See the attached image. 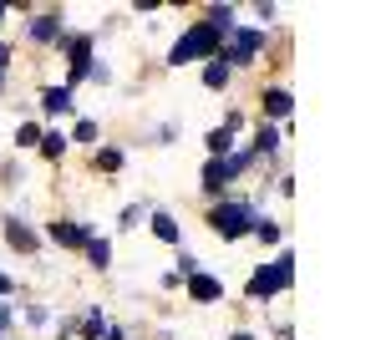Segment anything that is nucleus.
Returning a JSON list of instances; mask_svg holds the SVG:
<instances>
[{
	"mask_svg": "<svg viewBox=\"0 0 381 340\" xmlns=\"http://www.w3.org/2000/svg\"><path fill=\"white\" fill-rule=\"evenodd\" d=\"M290 280H295V259L280 254V259H274V269H259L254 280H249V295H254V299H270V295L290 290Z\"/></svg>",
	"mask_w": 381,
	"mask_h": 340,
	"instance_id": "obj_1",
	"label": "nucleus"
},
{
	"mask_svg": "<svg viewBox=\"0 0 381 340\" xmlns=\"http://www.w3.org/2000/svg\"><path fill=\"white\" fill-rule=\"evenodd\" d=\"M208 51H219V36L208 31V25H193L188 36L173 46V56H168V67H188L193 56H208Z\"/></svg>",
	"mask_w": 381,
	"mask_h": 340,
	"instance_id": "obj_2",
	"label": "nucleus"
},
{
	"mask_svg": "<svg viewBox=\"0 0 381 340\" xmlns=\"http://www.w3.org/2000/svg\"><path fill=\"white\" fill-rule=\"evenodd\" d=\"M208 224H214V234H224V239H239L249 229V214H244V203H219L208 214Z\"/></svg>",
	"mask_w": 381,
	"mask_h": 340,
	"instance_id": "obj_3",
	"label": "nucleus"
},
{
	"mask_svg": "<svg viewBox=\"0 0 381 340\" xmlns=\"http://www.w3.org/2000/svg\"><path fill=\"white\" fill-rule=\"evenodd\" d=\"M188 295L193 299H219V295H224V284L208 280V274H188Z\"/></svg>",
	"mask_w": 381,
	"mask_h": 340,
	"instance_id": "obj_4",
	"label": "nucleus"
},
{
	"mask_svg": "<svg viewBox=\"0 0 381 340\" xmlns=\"http://www.w3.org/2000/svg\"><path fill=\"white\" fill-rule=\"evenodd\" d=\"M51 239H56V244H87L91 234L82 224H67V218H61V224H51Z\"/></svg>",
	"mask_w": 381,
	"mask_h": 340,
	"instance_id": "obj_5",
	"label": "nucleus"
},
{
	"mask_svg": "<svg viewBox=\"0 0 381 340\" xmlns=\"http://www.w3.org/2000/svg\"><path fill=\"white\" fill-rule=\"evenodd\" d=\"M290 107H295V97H290V91H280V87L265 91V112H270V117H290Z\"/></svg>",
	"mask_w": 381,
	"mask_h": 340,
	"instance_id": "obj_6",
	"label": "nucleus"
},
{
	"mask_svg": "<svg viewBox=\"0 0 381 340\" xmlns=\"http://www.w3.org/2000/svg\"><path fill=\"white\" fill-rule=\"evenodd\" d=\"M6 239L16 244V249H36V234L21 229V218H6Z\"/></svg>",
	"mask_w": 381,
	"mask_h": 340,
	"instance_id": "obj_7",
	"label": "nucleus"
},
{
	"mask_svg": "<svg viewBox=\"0 0 381 340\" xmlns=\"http://www.w3.org/2000/svg\"><path fill=\"white\" fill-rule=\"evenodd\" d=\"M41 107H46V112H72V91H67V87H51L46 97H41Z\"/></svg>",
	"mask_w": 381,
	"mask_h": 340,
	"instance_id": "obj_8",
	"label": "nucleus"
},
{
	"mask_svg": "<svg viewBox=\"0 0 381 340\" xmlns=\"http://www.w3.org/2000/svg\"><path fill=\"white\" fill-rule=\"evenodd\" d=\"M31 36H36V41H56V36H61V16H41L31 25Z\"/></svg>",
	"mask_w": 381,
	"mask_h": 340,
	"instance_id": "obj_9",
	"label": "nucleus"
},
{
	"mask_svg": "<svg viewBox=\"0 0 381 340\" xmlns=\"http://www.w3.org/2000/svg\"><path fill=\"white\" fill-rule=\"evenodd\" d=\"M229 71H234V67H229V61H224V56H219V61H208V71H204V82H208V87H224V82H229Z\"/></svg>",
	"mask_w": 381,
	"mask_h": 340,
	"instance_id": "obj_10",
	"label": "nucleus"
},
{
	"mask_svg": "<svg viewBox=\"0 0 381 340\" xmlns=\"http://www.w3.org/2000/svg\"><path fill=\"white\" fill-rule=\"evenodd\" d=\"M87 254H91V264H97V269L112 264V244H102V239H87Z\"/></svg>",
	"mask_w": 381,
	"mask_h": 340,
	"instance_id": "obj_11",
	"label": "nucleus"
},
{
	"mask_svg": "<svg viewBox=\"0 0 381 340\" xmlns=\"http://www.w3.org/2000/svg\"><path fill=\"white\" fill-rule=\"evenodd\" d=\"M229 25H234V10H224V5H214V10H208V31H229Z\"/></svg>",
	"mask_w": 381,
	"mask_h": 340,
	"instance_id": "obj_12",
	"label": "nucleus"
},
{
	"mask_svg": "<svg viewBox=\"0 0 381 340\" xmlns=\"http://www.w3.org/2000/svg\"><path fill=\"white\" fill-rule=\"evenodd\" d=\"M153 234H157V239H168V244H173V239H178V224H173L168 214H157V218H153Z\"/></svg>",
	"mask_w": 381,
	"mask_h": 340,
	"instance_id": "obj_13",
	"label": "nucleus"
},
{
	"mask_svg": "<svg viewBox=\"0 0 381 340\" xmlns=\"http://www.w3.org/2000/svg\"><path fill=\"white\" fill-rule=\"evenodd\" d=\"M229 142H234V133H229V127H219V133L208 137V152H214V158H224V152H229Z\"/></svg>",
	"mask_w": 381,
	"mask_h": 340,
	"instance_id": "obj_14",
	"label": "nucleus"
},
{
	"mask_svg": "<svg viewBox=\"0 0 381 340\" xmlns=\"http://www.w3.org/2000/svg\"><path fill=\"white\" fill-rule=\"evenodd\" d=\"M41 152H46V158H61V152H67V137H61V133H46V137H41Z\"/></svg>",
	"mask_w": 381,
	"mask_h": 340,
	"instance_id": "obj_15",
	"label": "nucleus"
},
{
	"mask_svg": "<svg viewBox=\"0 0 381 340\" xmlns=\"http://www.w3.org/2000/svg\"><path fill=\"white\" fill-rule=\"evenodd\" d=\"M254 148H259V152H274V148H280V133H274V127H259V142H254Z\"/></svg>",
	"mask_w": 381,
	"mask_h": 340,
	"instance_id": "obj_16",
	"label": "nucleus"
},
{
	"mask_svg": "<svg viewBox=\"0 0 381 340\" xmlns=\"http://www.w3.org/2000/svg\"><path fill=\"white\" fill-rule=\"evenodd\" d=\"M97 168H107V173H112V168H122V152H117V148H102V152H97Z\"/></svg>",
	"mask_w": 381,
	"mask_h": 340,
	"instance_id": "obj_17",
	"label": "nucleus"
},
{
	"mask_svg": "<svg viewBox=\"0 0 381 340\" xmlns=\"http://www.w3.org/2000/svg\"><path fill=\"white\" fill-rule=\"evenodd\" d=\"M254 234H259L265 244H274V239H280V224H270V218H259V224H254Z\"/></svg>",
	"mask_w": 381,
	"mask_h": 340,
	"instance_id": "obj_18",
	"label": "nucleus"
},
{
	"mask_svg": "<svg viewBox=\"0 0 381 340\" xmlns=\"http://www.w3.org/2000/svg\"><path fill=\"white\" fill-rule=\"evenodd\" d=\"M16 142H21V148H31V142H41V133H36V127H31V122H25V127H21V133H16Z\"/></svg>",
	"mask_w": 381,
	"mask_h": 340,
	"instance_id": "obj_19",
	"label": "nucleus"
},
{
	"mask_svg": "<svg viewBox=\"0 0 381 340\" xmlns=\"http://www.w3.org/2000/svg\"><path fill=\"white\" fill-rule=\"evenodd\" d=\"M0 290H10V280H6V274H0Z\"/></svg>",
	"mask_w": 381,
	"mask_h": 340,
	"instance_id": "obj_20",
	"label": "nucleus"
},
{
	"mask_svg": "<svg viewBox=\"0 0 381 340\" xmlns=\"http://www.w3.org/2000/svg\"><path fill=\"white\" fill-rule=\"evenodd\" d=\"M6 320H10V315H6V310H0V330H6Z\"/></svg>",
	"mask_w": 381,
	"mask_h": 340,
	"instance_id": "obj_21",
	"label": "nucleus"
},
{
	"mask_svg": "<svg viewBox=\"0 0 381 340\" xmlns=\"http://www.w3.org/2000/svg\"><path fill=\"white\" fill-rule=\"evenodd\" d=\"M234 340H254V335H234Z\"/></svg>",
	"mask_w": 381,
	"mask_h": 340,
	"instance_id": "obj_22",
	"label": "nucleus"
},
{
	"mask_svg": "<svg viewBox=\"0 0 381 340\" xmlns=\"http://www.w3.org/2000/svg\"><path fill=\"white\" fill-rule=\"evenodd\" d=\"M0 16H6V5H0Z\"/></svg>",
	"mask_w": 381,
	"mask_h": 340,
	"instance_id": "obj_23",
	"label": "nucleus"
}]
</instances>
